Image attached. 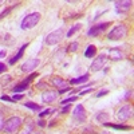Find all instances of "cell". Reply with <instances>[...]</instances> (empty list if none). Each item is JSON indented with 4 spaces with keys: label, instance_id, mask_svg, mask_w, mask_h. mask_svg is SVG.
Wrapping results in <instances>:
<instances>
[{
    "label": "cell",
    "instance_id": "cell-1",
    "mask_svg": "<svg viewBox=\"0 0 134 134\" xmlns=\"http://www.w3.org/2000/svg\"><path fill=\"white\" fill-rule=\"evenodd\" d=\"M40 20V14L39 12H32V14H28L27 16H24V19L21 20L20 23V27L21 30H30L32 27H35Z\"/></svg>",
    "mask_w": 134,
    "mask_h": 134
},
{
    "label": "cell",
    "instance_id": "cell-2",
    "mask_svg": "<svg viewBox=\"0 0 134 134\" xmlns=\"http://www.w3.org/2000/svg\"><path fill=\"white\" fill-rule=\"evenodd\" d=\"M126 34H127L126 26L121 23V24H117L107 34V39H110V40H121V39H124L126 36Z\"/></svg>",
    "mask_w": 134,
    "mask_h": 134
},
{
    "label": "cell",
    "instance_id": "cell-3",
    "mask_svg": "<svg viewBox=\"0 0 134 134\" xmlns=\"http://www.w3.org/2000/svg\"><path fill=\"white\" fill-rule=\"evenodd\" d=\"M21 125V119L19 117H11L8 121L4 122V126H3V131L5 134H14L18 131V129Z\"/></svg>",
    "mask_w": 134,
    "mask_h": 134
},
{
    "label": "cell",
    "instance_id": "cell-4",
    "mask_svg": "<svg viewBox=\"0 0 134 134\" xmlns=\"http://www.w3.org/2000/svg\"><path fill=\"white\" fill-rule=\"evenodd\" d=\"M63 38H64V30L58 28V30H55L54 32L48 34L46 36V44H48V46H55V44H58Z\"/></svg>",
    "mask_w": 134,
    "mask_h": 134
},
{
    "label": "cell",
    "instance_id": "cell-5",
    "mask_svg": "<svg viewBox=\"0 0 134 134\" xmlns=\"http://www.w3.org/2000/svg\"><path fill=\"white\" fill-rule=\"evenodd\" d=\"M133 117V106L131 105H125V106H122L118 111H117V118L122 122H125L127 121L129 118Z\"/></svg>",
    "mask_w": 134,
    "mask_h": 134
},
{
    "label": "cell",
    "instance_id": "cell-6",
    "mask_svg": "<svg viewBox=\"0 0 134 134\" xmlns=\"http://www.w3.org/2000/svg\"><path fill=\"white\" fill-rule=\"evenodd\" d=\"M106 62H107L106 54H100V55H98L97 59H94V62H93L91 66H90L91 71H99V70H102L103 67H105V64H106Z\"/></svg>",
    "mask_w": 134,
    "mask_h": 134
},
{
    "label": "cell",
    "instance_id": "cell-7",
    "mask_svg": "<svg viewBox=\"0 0 134 134\" xmlns=\"http://www.w3.org/2000/svg\"><path fill=\"white\" fill-rule=\"evenodd\" d=\"M109 26H110V23H99V24H97V26H94V27H91L90 30H88L87 35L88 36H97V35H99V34H102Z\"/></svg>",
    "mask_w": 134,
    "mask_h": 134
},
{
    "label": "cell",
    "instance_id": "cell-8",
    "mask_svg": "<svg viewBox=\"0 0 134 134\" xmlns=\"http://www.w3.org/2000/svg\"><path fill=\"white\" fill-rule=\"evenodd\" d=\"M40 60L38 58L35 59H28L27 62H24L23 64H21V71H24V72H28V71H32V70H35L36 67L39 66Z\"/></svg>",
    "mask_w": 134,
    "mask_h": 134
},
{
    "label": "cell",
    "instance_id": "cell-9",
    "mask_svg": "<svg viewBox=\"0 0 134 134\" xmlns=\"http://www.w3.org/2000/svg\"><path fill=\"white\" fill-rule=\"evenodd\" d=\"M72 114H74V118L76 121H79V122L86 121V111H85V107L82 105H76L74 111H72Z\"/></svg>",
    "mask_w": 134,
    "mask_h": 134
},
{
    "label": "cell",
    "instance_id": "cell-10",
    "mask_svg": "<svg viewBox=\"0 0 134 134\" xmlns=\"http://www.w3.org/2000/svg\"><path fill=\"white\" fill-rule=\"evenodd\" d=\"M35 76H36V74H32V75H30L28 78H26V79H24L23 82H21V83H19L18 86H15V87H14V93H16V94H18V93H20V91H24L26 88L28 87L30 82H31Z\"/></svg>",
    "mask_w": 134,
    "mask_h": 134
},
{
    "label": "cell",
    "instance_id": "cell-11",
    "mask_svg": "<svg viewBox=\"0 0 134 134\" xmlns=\"http://www.w3.org/2000/svg\"><path fill=\"white\" fill-rule=\"evenodd\" d=\"M115 8L118 12H127V11L130 9L133 2H130V0H125V2H115Z\"/></svg>",
    "mask_w": 134,
    "mask_h": 134
},
{
    "label": "cell",
    "instance_id": "cell-12",
    "mask_svg": "<svg viewBox=\"0 0 134 134\" xmlns=\"http://www.w3.org/2000/svg\"><path fill=\"white\" fill-rule=\"evenodd\" d=\"M109 58L111 60H122L124 59V52L119 48H110L109 50Z\"/></svg>",
    "mask_w": 134,
    "mask_h": 134
},
{
    "label": "cell",
    "instance_id": "cell-13",
    "mask_svg": "<svg viewBox=\"0 0 134 134\" xmlns=\"http://www.w3.org/2000/svg\"><path fill=\"white\" fill-rule=\"evenodd\" d=\"M57 97H58V93L46 91V93H43V95H42V100L44 103H50V102H54V100L57 99Z\"/></svg>",
    "mask_w": 134,
    "mask_h": 134
},
{
    "label": "cell",
    "instance_id": "cell-14",
    "mask_svg": "<svg viewBox=\"0 0 134 134\" xmlns=\"http://www.w3.org/2000/svg\"><path fill=\"white\" fill-rule=\"evenodd\" d=\"M27 46H28V44L26 43V44H23V46H21V47L19 48V51L16 52V55H14V57L11 58L9 60H8V62H9V64H15V63H16V62H18V60H19V59H20L21 57H23V54H24V50L27 48Z\"/></svg>",
    "mask_w": 134,
    "mask_h": 134
},
{
    "label": "cell",
    "instance_id": "cell-15",
    "mask_svg": "<svg viewBox=\"0 0 134 134\" xmlns=\"http://www.w3.org/2000/svg\"><path fill=\"white\" fill-rule=\"evenodd\" d=\"M87 81H88V74H85V75H82V76L72 78V79L70 81V83H71V85H74V86H76V85L85 83V82H87Z\"/></svg>",
    "mask_w": 134,
    "mask_h": 134
},
{
    "label": "cell",
    "instance_id": "cell-16",
    "mask_svg": "<svg viewBox=\"0 0 134 134\" xmlns=\"http://www.w3.org/2000/svg\"><path fill=\"white\" fill-rule=\"evenodd\" d=\"M34 129V121H28L27 124L24 125V127L19 131V134H31Z\"/></svg>",
    "mask_w": 134,
    "mask_h": 134
},
{
    "label": "cell",
    "instance_id": "cell-17",
    "mask_svg": "<svg viewBox=\"0 0 134 134\" xmlns=\"http://www.w3.org/2000/svg\"><path fill=\"white\" fill-rule=\"evenodd\" d=\"M95 54H97V48H95V46L90 44V46L86 48V51H85V57H86V58H94V57H95Z\"/></svg>",
    "mask_w": 134,
    "mask_h": 134
},
{
    "label": "cell",
    "instance_id": "cell-18",
    "mask_svg": "<svg viewBox=\"0 0 134 134\" xmlns=\"http://www.w3.org/2000/svg\"><path fill=\"white\" fill-rule=\"evenodd\" d=\"M51 83L54 85V86H57V87H66V81H63L62 78H59V76H54L52 79H51Z\"/></svg>",
    "mask_w": 134,
    "mask_h": 134
},
{
    "label": "cell",
    "instance_id": "cell-19",
    "mask_svg": "<svg viewBox=\"0 0 134 134\" xmlns=\"http://www.w3.org/2000/svg\"><path fill=\"white\" fill-rule=\"evenodd\" d=\"M95 119L98 122H100V124H105V122H107V119H109V114L105 113V111H100L98 115H95Z\"/></svg>",
    "mask_w": 134,
    "mask_h": 134
},
{
    "label": "cell",
    "instance_id": "cell-20",
    "mask_svg": "<svg viewBox=\"0 0 134 134\" xmlns=\"http://www.w3.org/2000/svg\"><path fill=\"white\" fill-rule=\"evenodd\" d=\"M105 126H109V127H113L115 130H130L129 126H124V125H117V124H109V122H105L103 124Z\"/></svg>",
    "mask_w": 134,
    "mask_h": 134
},
{
    "label": "cell",
    "instance_id": "cell-21",
    "mask_svg": "<svg viewBox=\"0 0 134 134\" xmlns=\"http://www.w3.org/2000/svg\"><path fill=\"white\" fill-rule=\"evenodd\" d=\"M26 107H28V109H31V110H35V111H39L42 107L39 106V105H36V103H34V102H27L26 105H24Z\"/></svg>",
    "mask_w": 134,
    "mask_h": 134
},
{
    "label": "cell",
    "instance_id": "cell-22",
    "mask_svg": "<svg viewBox=\"0 0 134 134\" xmlns=\"http://www.w3.org/2000/svg\"><path fill=\"white\" fill-rule=\"evenodd\" d=\"M81 27H82L81 24H75L74 27H71V30H70L69 32H67V36H69V38H70V36H72V35H74V34H75V32H76L78 30H79Z\"/></svg>",
    "mask_w": 134,
    "mask_h": 134
},
{
    "label": "cell",
    "instance_id": "cell-23",
    "mask_svg": "<svg viewBox=\"0 0 134 134\" xmlns=\"http://www.w3.org/2000/svg\"><path fill=\"white\" fill-rule=\"evenodd\" d=\"M78 47H79V44H78V42H72L70 46H69V51L70 52H75L78 50Z\"/></svg>",
    "mask_w": 134,
    "mask_h": 134
},
{
    "label": "cell",
    "instance_id": "cell-24",
    "mask_svg": "<svg viewBox=\"0 0 134 134\" xmlns=\"http://www.w3.org/2000/svg\"><path fill=\"white\" fill-rule=\"evenodd\" d=\"M76 98H78V97L75 95V97H71V98H67V99H63V100H62L60 103H62L63 106H64V105H69L70 102H74V100H76Z\"/></svg>",
    "mask_w": 134,
    "mask_h": 134
},
{
    "label": "cell",
    "instance_id": "cell-25",
    "mask_svg": "<svg viewBox=\"0 0 134 134\" xmlns=\"http://www.w3.org/2000/svg\"><path fill=\"white\" fill-rule=\"evenodd\" d=\"M9 12H11V8H5V9L3 11V12L0 14V20H2L3 18H5V16H7V15H8Z\"/></svg>",
    "mask_w": 134,
    "mask_h": 134
},
{
    "label": "cell",
    "instance_id": "cell-26",
    "mask_svg": "<svg viewBox=\"0 0 134 134\" xmlns=\"http://www.w3.org/2000/svg\"><path fill=\"white\" fill-rule=\"evenodd\" d=\"M51 113V109H46V110H44V111H42V113L39 114V117L40 118H43V117H46L47 114H50Z\"/></svg>",
    "mask_w": 134,
    "mask_h": 134
},
{
    "label": "cell",
    "instance_id": "cell-27",
    "mask_svg": "<svg viewBox=\"0 0 134 134\" xmlns=\"http://www.w3.org/2000/svg\"><path fill=\"white\" fill-rule=\"evenodd\" d=\"M109 93V90H106V88H103V90H100L98 94H97V98H100V97H103V95H106Z\"/></svg>",
    "mask_w": 134,
    "mask_h": 134
},
{
    "label": "cell",
    "instance_id": "cell-28",
    "mask_svg": "<svg viewBox=\"0 0 134 134\" xmlns=\"http://www.w3.org/2000/svg\"><path fill=\"white\" fill-rule=\"evenodd\" d=\"M91 91H94L93 88H86V90H83V91H81V93H79V95H86V94H90Z\"/></svg>",
    "mask_w": 134,
    "mask_h": 134
},
{
    "label": "cell",
    "instance_id": "cell-29",
    "mask_svg": "<svg viewBox=\"0 0 134 134\" xmlns=\"http://www.w3.org/2000/svg\"><path fill=\"white\" fill-rule=\"evenodd\" d=\"M2 100H9V102H12V103H15V100L11 98V97H8V95H3L2 97Z\"/></svg>",
    "mask_w": 134,
    "mask_h": 134
},
{
    "label": "cell",
    "instance_id": "cell-30",
    "mask_svg": "<svg viewBox=\"0 0 134 134\" xmlns=\"http://www.w3.org/2000/svg\"><path fill=\"white\" fill-rule=\"evenodd\" d=\"M3 126H4V121H3V113L0 111V130L3 129Z\"/></svg>",
    "mask_w": 134,
    "mask_h": 134
},
{
    "label": "cell",
    "instance_id": "cell-31",
    "mask_svg": "<svg viewBox=\"0 0 134 134\" xmlns=\"http://www.w3.org/2000/svg\"><path fill=\"white\" fill-rule=\"evenodd\" d=\"M67 91H71V88H70V87H63V88H60L59 94H64V93H67Z\"/></svg>",
    "mask_w": 134,
    "mask_h": 134
},
{
    "label": "cell",
    "instance_id": "cell-32",
    "mask_svg": "<svg viewBox=\"0 0 134 134\" xmlns=\"http://www.w3.org/2000/svg\"><path fill=\"white\" fill-rule=\"evenodd\" d=\"M21 98H23V94H15L12 99H14V100H20Z\"/></svg>",
    "mask_w": 134,
    "mask_h": 134
},
{
    "label": "cell",
    "instance_id": "cell-33",
    "mask_svg": "<svg viewBox=\"0 0 134 134\" xmlns=\"http://www.w3.org/2000/svg\"><path fill=\"white\" fill-rule=\"evenodd\" d=\"M5 70H7V66H5V64H3V63H0V74L4 72Z\"/></svg>",
    "mask_w": 134,
    "mask_h": 134
},
{
    "label": "cell",
    "instance_id": "cell-34",
    "mask_svg": "<svg viewBox=\"0 0 134 134\" xmlns=\"http://www.w3.org/2000/svg\"><path fill=\"white\" fill-rule=\"evenodd\" d=\"M70 109H71V107H70V105H67L66 107H63V110H62V113H63V114H66V113H67V111H69V110H70Z\"/></svg>",
    "mask_w": 134,
    "mask_h": 134
},
{
    "label": "cell",
    "instance_id": "cell-35",
    "mask_svg": "<svg viewBox=\"0 0 134 134\" xmlns=\"http://www.w3.org/2000/svg\"><path fill=\"white\" fill-rule=\"evenodd\" d=\"M38 125H39L40 127H43V126H46V122H44V121H39V122H38Z\"/></svg>",
    "mask_w": 134,
    "mask_h": 134
},
{
    "label": "cell",
    "instance_id": "cell-36",
    "mask_svg": "<svg viewBox=\"0 0 134 134\" xmlns=\"http://www.w3.org/2000/svg\"><path fill=\"white\" fill-rule=\"evenodd\" d=\"M5 57V51H2L0 52V58H4Z\"/></svg>",
    "mask_w": 134,
    "mask_h": 134
},
{
    "label": "cell",
    "instance_id": "cell-37",
    "mask_svg": "<svg viewBox=\"0 0 134 134\" xmlns=\"http://www.w3.org/2000/svg\"><path fill=\"white\" fill-rule=\"evenodd\" d=\"M130 95H131V91H127V93H126V98H129Z\"/></svg>",
    "mask_w": 134,
    "mask_h": 134
},
{
    "label": "cell",
    "instance_id": "cell-38",
    "mask_svg": "<svg viewBox=\"0 0 134 134\" xmlns=\"http://www.w3.org/2000/svg\"><path fill=\"white\" fill-rule=\"evenodd\" d=\"M31 134H42V133H31Z\"/></svg>",
    "mask_w": 134,
    "mask_h": 134
},
{
    "label": "cell",
    "instance_id": "cell-39",
    "mask_svg": "<svg viewBox=\"0 0 134 134\" xmlns=\"http://www.w3.org/2000/svg\"><path fill=\"white\" fill-rule=\"evenodd\" d=\"M0 5H2V2H0Z\"/></svg>",
    "mask_w": 134,
    "mask_h": 134
}]
</instances>
